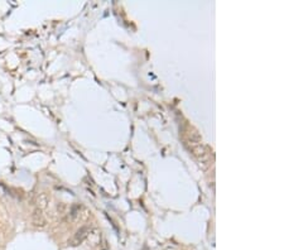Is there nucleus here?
I'll use <instances>...</instances> for the list:
<instances>
[{"label": "nucleus", "instance_id": "obj_1", "mask_svg": "<svg viewBox=\"0 0 284 250\" xmlns=\"http://www.w3.org/2000/svg\"><path fill=\"white\" fill-rule=\"evenodd\" d=\"M91 231H92V229L90 226H82L80 230H77V232L75 234V236L72 238L70 245L71 246H77L80 244H82L85 241V239H87V236L91 234Z\"/></svg>", "mask_w": 284, "mask_h": 250}, {"label": "nucleus", "instance_id": "obj_3", "mask_svg": "<svg viewBox=\"0 0 284 250\" xmlns=\"http://www.w3.org/2000/svg\"><path fill=\"white\" fill-rule=\"evenodd\" d=\"M48 203V197H47V194L46 193H40L39 196L37 197V205H38V208L40 210V208H43L46 207Z\"/></svg>", "mask_w": 284, "mask_h": 250}, {"label": "nucleus", "instance_id": "obj_2", "mask_svg": "<svg viewBox=\"0 0 284 250\" xmlns=\"http://www.w3.org/2000/svg\"><path fill=\"white\" fill-rule=\"evenodd\" d=\"M32 222H33L34 226H38V227L46 226V219L43 217V215H42V212H40L39 208H37V210L34 211V214L32 216Z\"/></svg>", "mask_w": 284, "mask_h": 250}]
</instances>
